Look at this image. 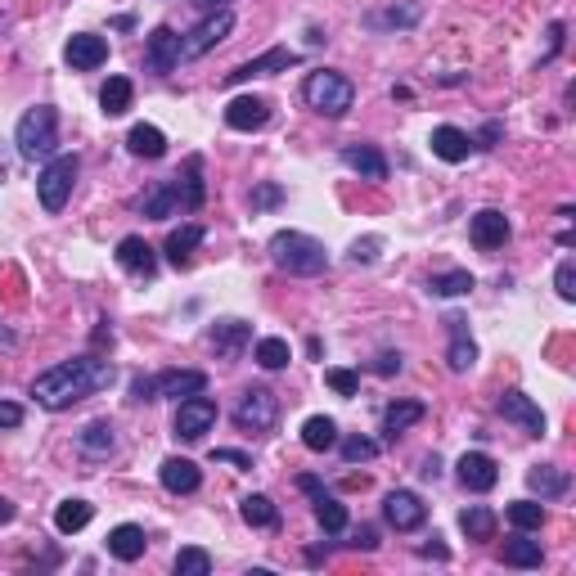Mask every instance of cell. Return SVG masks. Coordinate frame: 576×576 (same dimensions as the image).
<instances>
[{"instance_id":"6da1fadb","label":"cell","mask_w":576,"mask_h":576,"mask_svg":"<svg viewBox=\"0 0 576 576\" xmlns=\"http://www.w3.org/2000/svg\"><path fill=\"white\" fill-rule=\"evenodd\" d=\"M108 383H113V360L77 356V360H59V365H50L45 374H36L32 396H36V405H45V410H72L77 401L104 392Z\"/></svg>"},{"instance_id":"7a4b0ae2","label":"cell","mask_w":576,"mask_h":576,"mask_svg":"<svg viewBox=\"0 0 576 576\" xmlns=\"http://www.w3.org/2000/svg\"><path fill=\"white\" fill-rule=\"evenodd\" d=\"M266 252L279 270H288V275L311 279V275H324V270H329V248L302 230H275L266 243Z\"/></svg>"},{"instance_id":"3957f363","label":"cell","mask_w":576,"mask_h":576,"mask_svg":"<svg viewBox=\"0 0 576 576\" xmlns=\"http://www.w3.org/2000/svg\"><path fill=\"white\" fill-rule=\"evenodd\" d=\"M14 144H18V158L50 162L54 153H59V113H54L50 104L27 108L14 126Z\"/></svg>"},{"instance_id":"277c9868","label":"cell","mask_w":576,"mask_h":576,"mask_svg":"<svg viewBox=\"0 0 576 576\" xmlns=\"http://www.w3.org/2000/svg\"><path fill=\"white\" fill-rule=\"evenodd\" d=\"M302 99H306V108H315L320 117L338 122V117H347L351 104H356V86L333 68H315V72H306V81H302Z\"/></svg>"},{"instance_id":"5b68a950","label":"cell","mask_w":576,"mask_h":576,"mask_svg":"<svg viewBox=\"0 0 576 576\" xmlns=\"http://www.w3.org/2000/svg\"><path fill=\"white\" fill-rule=\"evenodd\" d=\"M77 153H54L50 162L41 167L36 176V194H41V207L45 212H63L72 198V185H77Z\"/></svg>"},{"instance_id":"8992f818","label":"cell","mask_w":576,"mask_h":576,"mask_svg":"<svg viewBox=\"0 0 576 576\" xmlns=\"http://www.w3.org/2000/svg\"><path fill=\"white\" fill-rule=\"evenodd\" d=\"M275 423H279V396L270 387H248L239 396V405H234V428L261 437V432H275Z\"/></svg>"},{"instance_id":"52a82bcc","label":"cell","mask_w":576,"mask_h":576,"mask_svg":"<svg viewBox=\"0 0 576 576\" xmlns=\"http://www.w3.org/2000/svg\"><path fill=\"white\" fill-rule=\"evenodd\" d=\"M216 423V401L212 396H185V401L176 405V419H171V432H176L180 441H203L207 432H212Z\"/></svg>"},{"instance_id":"ba28073f","label":"cell","mask_w":576,"mask_h":576,"mask_svg":"<svg viewBox=\"0 0 576 576\" xmlns=\"http://www.w3.org/2000/svg\"><path fill=\"white\" fill-rule=\"evenodd\" d=\"M234 32V14L230 9H216V14H207L203 23L194 27V32L180 36V59H203L212 45H221L225 36Z\"/></svg>"},{"instance_id":"9c48e42d","label":"cell","mask_w":576,"mask_h":576,"mask_svg":"<svg viewBox=\"0 0 576 576\" xmlns=\"http://www.w3.org/2000/svg\"><path fill=\"white\" fill-rule=\"evenodd\" d=\"M297 491H306L311 495V509H315V522H320L329 536H338V531H347V504L338 500V495H329L320 486V477H311V473H302L297 477Z\"/></svg>"},{"instance_id":"30bf717a","label":"cell","mask_w":576,"mask_h":576,"mask_svg":"<svg viewBox=\"0 0 576 576\" xmlns=\"http://www.w3.org/2000/svg\"><path fill=\"white\" fill-rule=\"evenodd\" d=\"M297 63H302V54L288 50V45H275V50H266V54H257V59L225 72V86H239V81H252V77H275V72H288V68H297Z\"/></svg>"},{"instance_id":"8fae6325","label":"cell","mask_w":576,"mask_h":576,"mask_svg":"<svg viewBox=\"0 0 576 576\" xmlns=\"http://www.w3.org/2000/svg\"><path fill=\"white\" fill-rule=\"evenodd\" d=\"M500 414H504V423H518L527 437H545V410H540L527 392H518V387L500 396Z\"/></svg>"},{"instance_id":"7c38bea8","label":"cell","mask_w":576,"mask_h":576,"mask_svg":"<svg viewBox=\"0 0 576 576\" xmlns=\"http://www.w3.org/2000/svg\"><path fill=\"white\" fill-rule=\"evenodd\" d=\"M383 518H387V527H396V531H419L423 518H428V504L414 491H387Z\"/></svg>"},{"instance_id":"4fadbf2b","label":"cell","mask_w":576,"mask_h":576,"mask_svg":"<svg viewBox=\"0 0 576 576\" xmlns=\"http://www.w3.org/2000/svg\"><path fill=\"white\" fill-rule=\"evenodd\" d=\"M455 473H459V486L464 491H491L495 482H500V464H495L486 450H468V455H459V464H455Z\"/></svg>"},{"instance_id":"5bb4252c","label":"cell","mask_w":576,"mask_h":576,"mask_svg":"<svg viewBox=\"0 0 576 576\" xmlns=\"http://www.w3.org/2000/svg\"><path fill=\"white\" fill-rule=\"evenodd\" d=\"M509 216L500 212V207H482V212L468 221V239L477 243L482 252H495V248H504L509 243Z\"/></svg>"},{"instance_id":"9a60e30c","label":"cell","mask_w":576,"mask_h":576,"mask_svg":"<svg viewBox=\"0 0 576 576\" xmlns=\"http://www.w3.org/2000/svg\"><path fill=\"white\" fill-rule=\"evenodd\" d=\"M63 59H68L72 72H95L99 63H108V41L95 32H77V36H68V45H63Z\"/></svg>"},{"instance_id":"2e32d148","label":"cell","mask_w":576,"mask_h":576,"mask_svg":"<svg viewBox=\"0 0 576 576\" xmlns=\"http://www.w3.org/2000/svg\"><path fill=\"white\" fill-rule=\"evenodd\" d=\"M198 392H207L203 369H167V374H153V401H162V396L180 401V396H198Z\"/></svg>"},{"instance_id":"e0dca14e","label":"cell","mask_w":576,"mask_h":576,"mask_svg":"<svg viewBox=\"0 0 576 576\" xmlns=\"http://www.w3.org/2000/svg\"><path fill=\"white\" fill-rule=\"evenodd\" d=\"M171 185H176V194H180V212H198L203 207V198H207V185H203V158L198 153H189L185 158V167L171 176Z\"/></svg>"},{"instance_id":"ac0fdd59","label":"cell","mask_w":576,"mask_h":576,"mask_svg":"<svg viewBox=\"0 0 576 576\" xmlns=\"http://www.w3.org/2000/svg\"><path fill=\"white\" fill-rule=\"evenodd\" d=\"M423 18V5L419 0H405V5H383V9H369L360 23L369 27V32H405V27H414Z\"/></svg>"},{"instance_id":"d6986e66","label":"cell","mask_w":576,"mask_h":576,"mask_svg":"<svg viewBox=\"0 0 576 576\" xmlns=\"http://www.w3.org/2000/svg\"><path fill=\"white\" fill-rule=\"evenodd\" d=\"M158 482L167 486L171 495H194L198 486H203V468H198L194 459H185V455H171V459H162Z\"/></svg>"},{"instance_id":"ffe728a7","label":"cell","mask_w":576,"mask_h":576,"mask_svg":"<svg viewBox=\"0 0 576 576\" xmlns=\"http://www.w3.org/2000/svg\"><path fill=\"white\" fill-rule=\"evenodd\" d=\"M144 63H149L153 72H171L180 63V36H176V27H153L149 32V41H144Z\"/></svg>"},{"instance_id":"44dd1931","label":"cell","mask_w":576,"mask_h":576,"mask_svg":"<svg viewBox=\"0 0 576 576\" xmlns=\"http://www.w3.org/2000/svg\"><path fill=\"white\" fill-rule=\"evenodd\" d=\"M270 122V104L261 95H239L225 104V126L230 131H261Z\"/></svg>"},{"instance_id":"7402d4cb","label":"cell","mask_w":576,"mask_h":576,"mask_svg":"<svg viewBox=\"0 0 576 576\" xmlns=\"http://www.w3.org/2000/svg\"><path fill=\"white\" fill-rule=\"evenodd\" d=\"M446 329H450L446 365L455 369V374H464V369L477 365V342L468 338V320H464V315H446Z\"/></svg>"},{"instance_id":"603a6c76","label":"cell","mask_w":576,"mask_h":576,"mask_svg":"<svg viewBox=\"0 0 576 576\" xmlns=\"http://www.w3.org/2000/svg\"><path fill=\"white\" fill-rule=\"evenodd\" d=\"M117 266H122L126 275H135V279H149L153 270H158V252H153L140 234H126V239L117 243Z\"/></svg>"},{"instance_id":"cb8c5ba5","label":"cell","mask_w":576,"mask_h":576,"mask_svg":"<svg viewBox=\"0 0 576 576\" xmlns=\"http://www.w3.org/2000/svg\"><path fill=\"white\" fill-rule=\"evenodd\" d=\"M207 342H212V351H216L221 360H239L243 347L252 342V324H243V320H221V324H212Z\"/></svg>"},{"instance_id":"d4e9b609","label":"cell","mask_w":576,"mask_h":576,"mask_svg":"<svg viewBox=\"0 0 576 576\" xmlns=\"http://www.w3.org/2000/svg\"><path fill=\"white\" fill-rule=\"evenodd\" d=\"M342 167H351L365 180H387V158L374 149V144H342Z\"/></svg>"},{"instance_id":"484cf974","label":"cell","mask_w":576,"mask_h":576,"mask_svg":"<svg viewBox=\"0 0 576 576\" xmlns=\"http://www.w3.org/2000/svg\"><path fill=\"white\" fill-rule=\"evenodd\" d=\"M144 527H135V522H122V527L108 531V554L117 558V563H135V558H144Z\"/></svg>"},{"instance_id":"4316f807","label":"cell","mask_w":576,"mask_h":576,"mask_svg":"<svg viewBox=\"0 0 576 576\" xmlns=\"http://www.w3.org/2000/svg\"><path fill=\"white\" fill-rule=\"evenodd\" d=\"M428 144H432V153H437L441 162H464L468 153H473V135L459 131V126H437Z\"/></svg>"},{"instance_id":"83f0119b","label":"cell","mask_w":576,"mask_h":576,"mask_svg":"<svg viewBox=\"0 0 576 576\" xmlns=\"http://www.w3.org/2000/svg\"><path fill=\"white\" fill-rule=\"evenodd\" d=\"M113 446H117V437H113V423H108V419H90L86 428L77 432V450H81V455H90V459H108V455H113Z\"/></svg>"},{"instance_id":"f1b7e54d","label":"cell","mask_w":576,"mask_h":576,"mask_svg":"<svg viewBox=\"0 0 576 576\" xmlns=\"http://www.w3.org/2000/svg\"><path fill=\"white\" fill-rule=\"evenodd\" d=\"M207 239L203 225H180V230L167 234V243H162V252H167L171 266H189V257H194V248Z\"/></svg>"},{"instance_id":"f546056e","label":"cell","mask_w":576,"mask_h":576,"mask_svg":"<svg viewBox=\"0 0 576 576\" xmlns=\"http://www.w3.org/2000/svg\"><path fill=\"white\" fill-rule=\"evenodd\" d=\"M140 212L149 216V221H167V216H176V212H180V194H176V185H171V180L153 185L149 194L140 198Z\"/></svg>"},{"instance_id":"4dcf8cb0","label":"cell","mask_w":576,"mask_h":576,"mask_svg":"<svg viewBox=\"0 0 576 576\" xmlns=\"http://www.w3.org/2000/svg\"><path fill=\"white\" fill-rule=\"evenodd\" d=\"M527 486L540 495V500H558V495H567L572 477H567L563 468H554V464H536V468L527 473Z\"/></svg>"},{"instance_id":"1f68e13d","label":"cell","mask_w":576,"mask_h":576,"mask_svg":"<svg viewBox=\"0 0 576 576\" xmlns=\"http://www.w3.org/2000/svg\"><path fill=\"white\" fill-rule=\"evenodd\" d=\"M423 414H428V405H423V401H396V405H387V410H383V437L396 441L405 428H410V423H419Z\"/></svg>"},{"instance_id":"d6a6232c","label":"cell","mask_w":576,"mask_h":576,"mask_svg":"<svg viewBox=\"0 0 576 576\" xmlns=\"http://www.w3.org/2000/svg\"><path fill=\"white\" fill-rule=\"evenodd\" d=\"M302 446L315 450V455L333 450V446H338V423H333L329 414H311V419L302 423Z\"/></svg>"},{"instance_id":"836d02e7","label":"cell","mask_w":576,"mask_h":576,"mask_svg":"<svg viewBox=\"0 0 576 576\" xmlns=\"http://www.w3.org/2000/svg\"><path fill=\"white\" fill-rule=\"evenodd\" d=\"M126 149H131L135 158H162V153H167V135H162L158 126L140 122V126H131V135H126Z\"/></svg>"},{"instance_id":"e575fe53","label":"cell","mask_w":576,"mask_h":576,"mask_svg":"<svg viewBox=\"0 0 576 576\" xmlns=\"http://www.w3.org/2000/svg\"><path fill=\"white\" fill-rule=\"evenodd\" d=\"M504 563L509 567H540L545 563V549H540V540H531L527 531H518L513 540H504Z\"/></svg>"},{"instance_id":"d590c367","label":"cell","mask_w":576,"mask_h":576,"mask_svg":"<svg viewBox=\"0 0 576 576\" xmlns=\"http://www.w3.org/2000/svg\"><path fill=\"white\" fill-rule=\"evenodd\" d=\"M239 513H243V522H248V527H261V531L279 527V509H275V500H270V495H243Z\"/></svg>"},{"instance_id":"8d00e7d4","label":"cell","mask_w":576,"mask_h":576,"mask_svg":"<svg viewBox=\"0 0 576 576\" xmlns=\"http://www.w3.org/2000/svg\"><path fill=\"white\" fill-rule=\"evenodd\" d=\"M131 95H135L131 77H108L104 90H99V108H104V117H122L126 108H131Z\"/></svg>"},{"instance_id":"74e56055","label":"cell","mask_w":576,"mask_h":576,"mask_svg":"<svg viewBox=\"0 0 576 576\" xmlns=\"http://www.w3.org/2000/svg\"><path fill=\"white\" fill-rule=\"evenodd\" d=\"M90 518H95V504H90V500H63L59 509H54V527H59V536L81 531Z\"/></svg>"},{"instance_id":"f35d334b","label":"cell","mask_w":576,"mask_h":576,"mask_svg":"<svg viewBox=\"0 0 576 576\" xmlns=\"http://www.w3.org/2000/svg\"><path fill=\"white\" fill-rule=\"evenodd\" d=\"M459 527H464L468 540H491L495 536V513L486 504H473V509L459 513Z\"/></svg>"},{"instance_id":"ab89813d","label":"cell","mask_w":576,"mask_h":576,"mask_svg":"<svg viewBox=\"0 0 576 576\" xmlns=\"http://www.w3.org/2000/svg\"><path fill=\"white\" fill-rule=\"evenodd\" d=\"M428 293L432 297H464V293H473V275H468V270H446V275H432L428 279Z\"/></svg>"},{"instance_id":"60d3db41","label":"cell","mask_w":576,"mask_h":576,"mask_svg":"<svg viewBox=\"0 0 576 576\" xmlns=\"http://www.w3.org/2000/svg\"><path fill=\"white\" fill-rule=\"evenodd\" d=\"M252 360H257L261 369H284L288 360H293V347H288L284 338H261L257 347H252Z\"/></svg>"},{"instance_id":"b9f144b4","label":"cell","mask_w":576,"mask_h":576,"mask_svg":"<svg viewBox=\"0 0 576 576\" xmlns=\"http://www.w3.org/2000/svg\"><path fill=\"white\" fill-rule=\"evenodd\" d=\"M509 522L518 531H540V527H545V504H540V500H513L509 504Z\"/></svg>"},{"instance_id":"7bdbcfd3","label":"cell","mask_w":576,"mask_h":576,"mask_svg":"<svg viewBox=\"0 0 576 576\" xmlns=\"http://www.w3.org/2000/svg\"><path fill=\"white\" fill-rule=\"evenodd\" d=\"M171 567H176V576H207V572H212V554L189 545V549H180Z\"/></svg>"},{"instance_id":"ee69618b","label":"cell","mask_w":576,"mask_h":576,"mask_svg":"<svg viewBox=\"0 0 576 576\" xmlns=\"http://www.w3.org/2000/svg\"><path fill=\"white\" fill-rule=\"evenodd\" d=\"M324 383H329L338 396H356L360 392V374H356V369H324Z\"/></svg>"},{"instance_id":"f6af8a7d","label":"cell","mask_w":576,"mask_h":576,"mask_svg":"<svg viewBox=\"0 0 576 576\" xmlns=\"http://www.w3.org/2000/svg\"><path fill=\"white\" fill-rule=\"evenodd\" d=\"M374 455H378V441H369V437L342 441V459H347V464H365V459H374Z\"/></svg>"},{"instance_id":"bcb514c9","label":"cell","mask_w":576,"mask_h":576,"mask_svg":"<svg viewBox=\"0 0 576 576\" xmlns=\"http://www.w3.org/2000/svg\"><path fill=\"white\" fill-rule=\"evenodd\" d=\"M554 288H558V297H563V302H576V261H572V257L558 261V270H554Z\"/></svg>"},{"instance_id":"7dc6e473","label":"cell","mask_w":576,"mask_h":576,"mask_svg":"<svg viewBox=\"0 0 576 576\" xmlns=\"http://www.w3.org/2000/svg\"><path fill=\"white\" fill-rule=\"evenodd\" d=\"M378 248H383V239H378V234H369V239H356V243H351V261H356V266H360V261H374Z\"/></svg>"},{"instance_id":"c3c4849f","label":"cell","mask_w":576,"mask_h":576,"mask_svg":"<svg viewBox=\"0 0 576 576\" xmlns=\"http://www.w3.org/2000/svg\"><path fill=\"white\" fill-rule=\"evenodd\" d=\"M212 464H234L239 473H248V468H252V455H243V450H212Z\"/></svg>"},{"instance_id":"681fc988","label":"cell","mask_w":576,"mask_h":576,"mask_svg":"<svg viewBox=\"0 0 576 576\" xmlns=\"http://www.w3.org/2000/svg\"><path fill=\"white\" fill-rule=\"evenodd\" d=\"M18 423H23V405H18V401H0V432L18 428Z\"/></svg>"},{"instance_id":"f907efd6","label":"cell","mask_w":576,"mask_h":576,"mask_svg":"<svg viewBox=\"0 0 576 576\" xmlns=\"http://www.w3.org/2000/svg\"><path fill=\"white\" fill-rule=\"evenodd\" d=\"M279 198H284V189H279V185H257V189H252V207H275Z\"/></svg>"},{"instance_id":"816d5d0a","label":"cell","mask_w":576,"mask_h":576,"mask_svg":"<svg viewBox=\"0 0 576 576\" xmlns=\"http://www.w3.org/2000/svg\"><path fill=\"white\" fill-rule=\"evenodd\" d=\"M131 401H153V378L149 374H135L131 378Z\"/></svg>"},{"instance_id":"f5cc1de1","label":"cell","mask_w":576,"mask_h":576,"mask_svg":"<svg viewBox=\"0 0 576 576\" xmlns=\"http://www.w3.org/2000/svg\"><path fill=\"white\" fill-rule=\"evenodd\" d=\"M396 369H401V351H383L374 360V374H396Z\"/></svg>"},{"instance_id":"db71d44e","label":"cell","mask_w":576,"mask_h":576,"mask_svg":"<svg viewBox=\"0 0 576 576\" xmlns=\"http://www.w3.org/2000/svg\"><path fill=\"white\" fill-rule=\"evenodd\" d=\"M351 545H356V549H378V531L374 527H360L356 536H351Z\"/></svg>"},{"instance_id":"11a10c76","label":"cell","mask_w":576,"mask_h":576,"mask_svg":"<svg viewBox=\"0 0 576 576\" xmlns=\"http://www.w3.org/2000/svg\"><path fill=\"white\" fill-rule=\"evenodd\" d=\"M18 518V509H14V500H5V495H0V527H9V522Z\"/></svg>"},{"instance_id":"9f6ffc18","label":"cell","mask_w":576,"mask_h":576,"mask_svg":"<svg viewBox=\"0 0 576 576\" xmlns=\"http://www.w3.org/2000/svg\"><path fill=\"white\" fill-rule=\"evenodd\" d=\"M495 140H500V122H491V126H486V131H482V140H473V144H482V149H491Z\"/></svg>"},{"instance_id":"6f0895ef","label":"cell","mask_w":576,"mask_h":576,"mask_svg":"<svg viewBox=\"0 0 576 576\" xmlns=\"http://www.w3.org/2000/svg\"><path fill=\"white\" fill-rule=\"evenodd\" d=\"M189 5H198L203 14H216V9H230V0H189Z\"/></svg>"},{"instance_id":"680465c9","label":"cell","mask_w":576,"mask_h":576,"mask_svg":"<svg viewBox=\"0 0 576 576\" xmlns=\"http://www.w3.org/2000/svg\"><path fill=\"white\" fill-rule=\"evenodd\" d=\"M441 473V464H437V455H428L423 459V477H437Z\"/></svg>"},{"instance_id":"91938a15","label":"cell","mask_w":576,"mask_h":576,"mask_svg":"<svg viewBox=\"0 0 576 576\" xmlns=\"http://www.w3.org/2000/svg\"><path fill=\"white\" fill-rule=\"evenodd\" d=\"M0 342H14V333H9V329H5V324H0Z\"/></svg>"}]
</instances>
